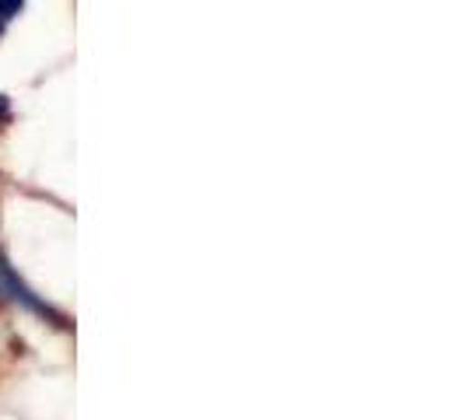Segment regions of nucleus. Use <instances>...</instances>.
Masks as SVG:
<instances>
[{
	"instance_id": "f257e3e1",
	"label": "nucleus",
	"mask_w": 466,
	"mask_h": 420,
	"mask_svg": "<svg viewBox=\"0 0 466 420\" xmlns=\"http://www.w3.org/2000/svg\"><path fill=\"white\" fill-rule=\"evenodd\" d=\"M0 305L28 312V315H39V319H56V323H64V315L18 274V266H11V259L4 256V253H0Z\"/></svg>"
},
{
	"instance_id": "f03ea898",
	"label": "nucleus",
	"mask_w": 466,
	"mask_h": 420,
	"mask_svg": "<svg viewBox=\"0 0 466 420\" xmlns=\"http://www.w3.org/2000/svg\"><path fill=\"white\" fill-rule=\"evenodd\" d=\"M25 4H28V0H0V39H4V32L15 25V18L25 11Z\"/></svg>"
}]
</instances>
